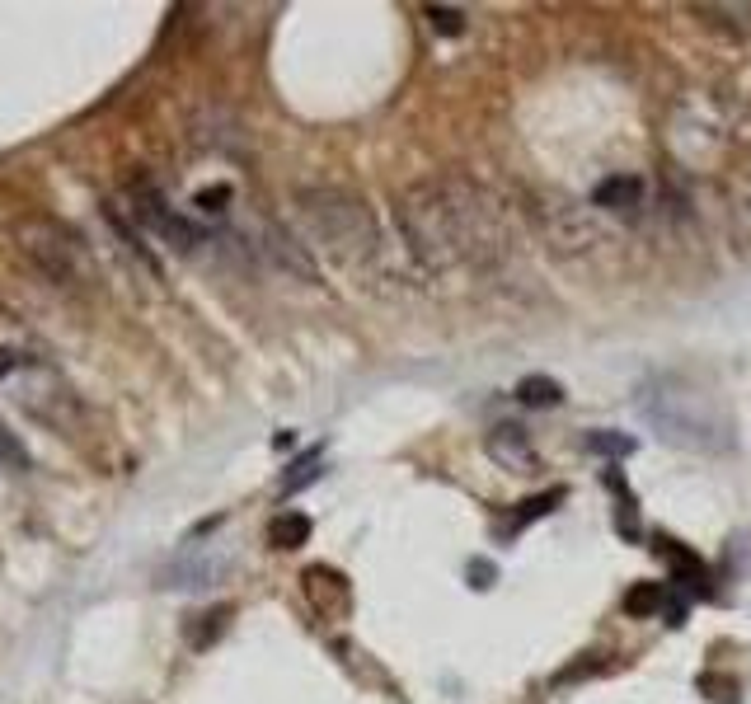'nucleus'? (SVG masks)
<instances>
[{
    "instance_id": "15",
    "label": "nucleus",
    "mask_w": 751,
    "mask_h": 704,
    "mask_svg": "<svg viewBox=\"0 0 751 704\" xmlns=\"http://www.w3.org/2000/svg\"><path fill=\"white\" fill-rule=\"evenodd\" d=\"M310 479H320V465H315V451L296 460V465H292V475L282 479V489L292 493V489H301V484H310Z\"/></svg>"
},
{
    "instance_id": "17",
    "label": "nucleus",
    "mask_w": 751,
    "mask_h": 704,
    "mask_svg": "<svg viewBox=\"0 0 751 704\" xmlns=\"http://www.w3.org/2000/svg\"><path fill=\"white\" fill-rule=\"evenodd\" d=\"M226 202H230V188H226V184L202 188V193H198V207H202V212H221Z\"/></svg>"
},
{
    "instance_id": "19",
    "label": "nucleus",
    "mask_w": 751,
    "mask_h": 704,
    "mask_svg": "<svg viewBox=\"0 0 751 704\" xmlns=\"http://www.w3.org/2000/svg\"><path fill=\"white\" fill-rule=\"evenodd\" d=\"M667 625H686V606H681V601H667Z\"/></svg>"
},
{
    "instance_id": "9",
    "label": "nucleus",
    "mask_w": 751,
    "mask_h": 704,
    "mask_svg": "<svg viewBox=\"0 0 751 704\" xmlns=\"http://www.w3.org/2000/svg\"><path fill=\"white\" fill-rule=\"evenodd\" d=\"M601 484H606V489L620 498V507H615V512H620V521H615V526H620V536H625V540H639V521H634V493H629L625 475H620L615 465H606V470H601Z\"/></svg>"
},
{
    "instance_id": "6",
    "label": "nucleus",
    "mask_w": 751,
    "mask_h": 704,
    "mask_svg": "<svg viewBox=\"0 0 751 704\" xmlns=\"http://www.w3.org/2000/svg\"><path fill=\"white\" fill-rule=\"evenodd\" d=\"M489 456L503 465L507 475H536L540 470L536 446H531L526 428H517V423H498V428L489 432Z\"/></svg>"
},
{
    "instance_id": "11",
    "label": "nucleus",
    "mask_w": 751,
    "mask_h": 704,
    "mask_svg": "<svg viewBox=\"0 0 751 704\" xmlns=\"http://www.w3.org/2000/svg\"><path fill=\"white\" fill-rule=\"evenodd\" d=\"M517 399L531 404V409H554V404L564 399V390H559V381H550V376H526V381L517 385Z\"/></svg>"
},
{
    "instance_id": "5",
    "label": "nucleus",
    "mask_w": 751,
    "mask_h": 704,
    "mask_svg": "<svg viewBox=\"0 0 751 704\" xmlns=\"http://www.w3.org/2000/svg\"><path fill=\"white\" fill-rule=\"evenodd\" d=\"M132 216H137L141 226L151 230L155 240H165V245L179 249V254H188V249H198L202 240H207V235H202V230L193 226L188 216L174 212V207L165 202V193H160L155 184H146V179L132 188Z\"/></svg>"
},
{
    "instance_id": "13",
    "label": "nucleus",
    "mask_w": 751,
    "mask_h": 704,
    "mask_svg": "<svg viewBox=\"0 0 751 704\" xmlns=\"http://www.w3.org/2000/svg\"><path fill=\"white\" fill-rule=\"evenodd\" d=\"M559 503H564V489H545L540 498H526V503H517V517H512V526H507V531H522L526 521L545 517V512H554Z\"/></svg>"
},
{
    "instance_id": "18",
    "label": "nucleus",
    "mask_w": 751,
    "mask_h": 704,
    "mask_svg": "<svg viewBox=\"0 0 751 704\" xmlns=\"http://www.w3.org/2000/svg\"><path fill=\"white\" fill-rule=\"evenodd\" d=\"M700 690H714L709 700H719V704H737V695H733V681H714V676H700Z\"/></svg>"
},
{
    "instance_id": "10",
    "label": "nucleus",
    "mask_w": 751,
    "mask_h": 704,
    "mask_svg": "<svg viewBox=\"0 0 751 704\" xmlns=\"http://www.w3.org/2000/svg\"><path fill=\"white\" fill-rule=\"evenodd\" d=\"M667 587L662 582H634L625 592V615H634V620H648V615H658L667 611Z\"/></svg>"
},
{
    "instance_id": "8",
    "label": "nucleus",
    "mask_w": 751,
    "mask_h": 704,
    "mask_svg": "<svg viewBox=\"0 0 751 704\" xmlns=\"http://www.w3.org/2000/svg\"><path fill=\"white\" fill-rule=\"evenodd\" d=\"M310 540V517L306 512H282L268 521V545L273 550H301Z\"/></svg>"
},
{
    "instance_id": "7",
    "label": "nucleus",
    "mask_w": 751,
    "mask_h": 704,
    "mask_svg": "<svg viewBox=\"0 0 751 704\" xmlns=\"http://www.w3.org/2000/svg\"><path fill=\"white\" fill-rule=\"evenodd\" d=\"M644 202V179L634 174H611L592 188V207H606V212H634Z\"/></svg>"
},
{
    "instance_id": "16",
    "label": "nucleus",
    "mask_w": 751,
    "mask_h": 704,
    "mask_svg": "<svg viewBox=\"0 0 751 704\" xmlns=\"http://www.w3.org/2000/svg\"><path fill=\"white\" fill-rule=\"evenodd\" d=\"M493 582H498V568H493L489 559H470V587H479V592H489Z\"/></svg>"
},
{
    "instance_id": "20",
    "label": "nucleus",
    "mask_w": 751,
    "mask_h": 704,
    "mask_svg": "<svg viewBox=\"0 0 751 704\" xmlns=\"http://www.w3.org/2000/svg\"><path fill=\"white\" fill-rule=\"evenodd\" d=\"M10 367H15V352H0V376H5Z\"/></svg>"
},
{
    "instance_id": "1",
    "label": "nucleus",
    "mask_w": 751,
    "mask_h": 704,
    "mask_svg": "<svg viewBox=\"0 0 751 704\" xmlns=\"http://www.w3.org/2000/svg\"><path fill=\"white\" fill-rule=\"evenodd\" d=\"M409 245L432 268H489L507 254V226L498 202L470 179L414 188L399 207Z\"/></svg>"
},
{
    "instance_id": "14",
    "label": "nucleus",
    "mask_w": 751,
    "mask_h": 704,
    "mask_svg": "<svg viewBox=\"0 0 751 704\" xmlns=\"http://www.w3.org/2000/svg\"><path fill=\"white\" fill-rule=\"evenodd\" d=\"M423 15H428L432 29L446 33V38H456V33L465 29V15H460V10H451V5H423Z\"/></svg>"
},
{
    "instance_id": "4",
    "label": "nucleus",
    "mask_w": 751,
    "mask_h": 704,
    "mask_svg": "<svg viewBox=\"0 0 751 704\" xmlns=\"http://www.w3.org/2000/svg\"><path fill=\"white\" fill-rule=\"evenodd\" d=\"M29 254L38 259V268H43L47 277H57L66 287H76L80 277L90 273V249H85V240H80L71 226H62V221H38L29 235Z\"/></svg>"
},
{
    "instance_id": "3",
    "label": "nucleus",
    "mask_w": 751,
    "mask_h": 704,
    "mask_svg": "<svg viewBox=\"0 0 751 704\" xmlns=\"http://www.w3.org/2000/svg\"><path fill=\"white\" fill-rule=\"evenodd\" d=\"M301 221H306V235L343 268H362L381 254V226L371 207L357 193H343V188H306L301 198Z\"/></svg>"
},
{
    "instance_id": "2",
    "label": "nucleus",
    "mask_w": 751,
    "mask_h": 704,
    "mask_svg": "<svg viewBox=\"0 0 751 704\" xmlns=\"http://www.w3.org/2000/svg\"><path fill=\"white\" fill-rule=\"evenodd\" d=\"M648 428L658 432L667 446L681 451H700V456H719L733 446V414L714 390L681 376H658L639 399Z\"/></svg>"
},
{
    "instance_id": "12",
    "label": "nucleus",
    "mask_w": 751,
    "mask_h": 704,
    "mask_svg": "<svg viewBox=\"0 0 751 704\" xmlns=\"http://www.w3.org/2000/svg\"><path fill=\"white\" fill-rule=\"evenodd\" d=\"M587 451H597L606 460H625L634 456V437L629 432H587Z\"/></svg>"
}]
</instances>
